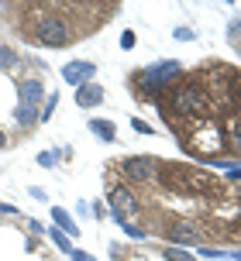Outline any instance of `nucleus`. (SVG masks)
<instances>
[{
	"mask_svg": "<svg viewBox=\"0 0 241 261\" xmlns=\"http://www.w3.org/2000/svg\"><path fill=\"white\" fill-rule=\"evenodd\" d=\"M52 223H55V227H59V230H62L66 237H73V241L80 237V223L73 220V213H69V210H62V206H52Z\"/></svg>",
	"mask_w": 241,
	"mask_h": 261,
	"instance_id": "10",
	"label": "nucleus"
},
{
	"mask_svg": "<svg viewBox=\"0 0 241 261\" xmlns=\"http://www.w3.org/2000/svg\"><path fill=\"white\" fill-rule=\"evenodd\" d=\"M4 148H7V134L0 130V151H4Z\"/></svg>",
	"mask_w": 241,
	"mask_h": 261,
	"instance_id": "32",
	"label": "nucleus"
},
{
	"mask_svg": "<svg viewBox=\"0 0 241 261\" xmlns=\"http://www.w3.org/2000/svg\"><path fill=\"white\" fill-rule=\"evenodd\" d=\"M228 141H231V148L241 155V114H231V120H228Z\"/></svg>",
	"mask_w": 241,
	"mask_h": 261,
	"instance_id": "14",
	"label": "nucleus"
},
{
	"mask_svg": "<svg viewBox=\"0 0 241 261\" xmlns=\"http://www.w3.org/2000/svg\"><path fill=\"white\" fill-rule=\"evenodd\" d=\"M28 196H31V199H38V203H45V199H49V193H45L41 186H28Z\"/></svg>",
	"mask_w": 241,
	"mask_h": 261,
	"instance_id": "25",
	"label": "nucleus"
},
{
	"mask_svg": "<svg viewBox=\"0 0 241 261\" xmlns=\"http://www.w3.org/2000/svg\"><path fill=\"white\" fill-rule=\"evenodd\" d=\"M55 107H59V93H49V100H45V107L38 110V124H49L52 120V114H55Z\"/></svg>",
	"mask_w": 241,
	"mask_h": 261,
	"instance_id": "16",
	"label": "nucleus"
},
{
	"mask_svg": "<svg viewBox=\"0 0 241 261\" xmlns=\"http://www.w3.org/2000/svg\"><path fill=\"white\" fill-rule=\"evenodd\" d=\"M131 127L138 130V134H155V127H152V124H145V120H138V117L131 120Z\"/></svg>",
	"mask_w": 241,
	"mask_h": 261,
	"instance_id": "26",
	"label": "nucleus"
},
{
	"mask_svg": "<svg viewBox=\"0 0 241 261\" xmlns=\"http://www.w3.org/2000/svg\"><path fill=\"white\" fill-rule=\"evenodd\" d=\"M35 162H38L41 169H52L59 158H55V151H38V158H35Z\"/></svg>",
	"mask_w": 241,
	"mask_h": 261,
	"instance_id": "22",
	"label": "nucleus"
},
{
	"mask_svg": "<svg viewBox=\"0 0 241 261\" xmlns=\"http://www.w3.org/2000/svg\"><path fill=\"white\" fill-rule=\"evenodd\" d=\"M155 169H159V162L152 155H128L120 162V179L124 186H145L155 179Z\"/></svg>",
	"mask_w": 241,
	"mask_h": 261,
	"instance_id": "4",
	"label": "nucleus"
},
{
	"mask_svg": "<svg viewBox=\"0 0 241 261\" xmlns=\"http://www.w3.org/2000/svg\"><path fill=\"white\" fill-rule=\"evenodd\" d=\"M7 7H14V4H4V0H0V14H4V11H7Z\"/></svg>",
	"mask_w": 241,
	"mask_h": 261,
	"instance_id": "33",
	"label": "nucleus"
},
{
	"mask_svg": "<svg viewBox=\"0 0 241 261\" xmlns=\"http://www.w3.org/2000/svg\"><path fill=\"white\" fill-rule=\"evenodd\" d=\"M120 230H124V237H131V241H148L152 237V230H145L141 223H120Z\"/></svg>",
	"mask_w": 241,
	"mask_h": 261,
	"instance_id": "17",
	"label": "nucleus"
},
{
	"mask_svg": "<svg viewBox=\"0 0 241 261\" xmlns=\"http://www.w3.org/2000/svg\"><path fill=\"white\" fill-rule=\"evenodd\" d=\"M197 254H200V258H207V261H224V258H228V251L210 248V244H200V248H197Z\"/></svg>",
	"mask_w": 241,
	"mask_h": 261,
	"instance_id": "19",
	"label": "nucleus"
},
{
	"mask_svg": "<svg viewBox=\"0 0 241 261\" xmlns=\"http://www.w3.org/2000/svg\"><path fill=\"white\" fill-rule=\"evenodd\" d=\"M228 38H231V41H238V38H241V17H234V21L228 24Z\"/></svg>",
	"mask_w": 241,
	"mask_h": 261,
	"instance_id": "24",
	"label": "nucleus"
},
{
	"mask_svg": "<svg viewBox=\"0 0 241 261\" xmlns=\"http://www.w3.org/2000/svg\"><path fill=\"white\" fill-rule=\"evenodd\" d=\"M228 179H234V182H241V162L234 165V169H228Z\"/></svg>",
	"mask_w": 241,
	"mask_h": 261,
	"instance_id": "29",
	"label": "nucleus"
},
{
	"mask_svg": "<svg viewBox=\"0 0 241 261\" xmlns=\"http://www.w3.org/2000/svg\"><path fill=\"white\" fill-rule=\"evenodd\" d=\"M69 258H73V261H97L93 254H90V251H83V248H76V244H73V251H69Z\"/></svg>",
	"mask_w": 241,
	"mask_h": 261,
	"instance_id": "23",
	"label": "nucleus"
},
{
	"mask_svg": "<svg viewBox=\"0 0 241 261\" xmlns=\"http://www.w3.org/2000/svg\"><path fill=\"white\" fill-rule=\"evenodd\" d=\"M104 103V86L100 83H83L76 90V107L80 110H93V107Z\"/></svg>",
	"mask_w": 241,
	"mask_h": 261,
	"instance_id": "9",
	"label": "nucleus"
},
{
	"mask_svg": "<svg viewBox=\"0 0 241 261\" xmlns=\"http://www.w3.org/2000/svg\"><path fill=\"white\" fill-rule=\"evenodd\" d=\"M159 110L165 114L169 124H176V117H186V120H200L210 114V96L200 83H176L169 90V107L159 103Z\"/></svg>",
	"mask_w": 241,
	"mask_h": 261,
	"instance_id": "1",
	"label": "nucleus"
},
{
	"mask_svg": "<svg viewBox=\"0 0 241 261\" xmlns=\"http://www.w3.org/2000/svg\"><path fill=\"white\" fill-rule=\"evenodd\" d=\"M93 76H97V62H90V59H76V62L62 65V79L73 90H80L83 83H93Z\"/></svg>",
	"mask_w": 241,
	"mask_h": 261,
	"instance_id": "8",
	"label": "nucleus"
},
{
	"mask_svg": "<svg viewBox=\"0 0 241 261\" xmlns=\"http://www.w3.org/2000/svg\"><path fill=\"white\" fill-rule=\"evenodd\" d=\"M173 38L176 41H197V31H193V28H186V24H179L173 31Z\"/></svg>",
	"mask_w": 241,
	"mask_h": 261,
	"instance_id": "20",
	"label": "nucleus"
},
{
	"mask_svg": "<svg viewBox=\"0 0 241 261\" xmlns=\"http://www.w3.org/2000/svg\"><path fill=\"white\" fill-rule=\"evenodd\" d=\"M45 79L38 76H28V79H17V107H35L38 110V103L45 100Z\"/></svg>",
	"mask_w": 241,
	"mask_h": 261,
	"instance_id": "7",
	"label": "nucleus"
},
{
	"mask_svg": "<svg viewBox=\"0 0 241 261\" xmlns=\"http://www.w3.org/2000/svg\"><path fill=\"white\" fill-rule=\"evenodd\" d=\"M14 124L21 130H31L38 124V110H35V107H14Z\"/></svg>",
	"mask_w": 241,
	"mask_h": 261,
	"instance_id": "12",
	"label": "nucleus"
},
{
	"mask_svg": "<svg viewBox=\"0 0 241 261\" xmlns=\"http://www.w3.org/2000/svg\"><path fill=\"white\" fill-rule=\"evenodd\" d=\"M45 234H49V241H52V244L62 251V254H69V251H73V241H69V237L62 234L59 227H45Z\"/></svg>",
	"mask_w": 241,
	"mask_h": 261,
	"instance_id": "15",
	"label": "nucleus"
},
{
	"mask_svg": "<svg viewBox=\"0 0 241 261\" xmlns=\"http://www.w3.org/2000/svg\"><path fill=\"white\" fill-rule=\"evenodd\" d=\"M17 62H21L17 48H14V45H0V72H11Z\"/></svg>",
	"mask_w": 241,
	"mask_h": 261,
	"instance_id": "13",
	"label": "nucleus"
},
{
	"mask_svg": "<svg viewBox=\"0 0 241 261\" xmlns=\"http://www.w3.org/2000/svg\"><path fill=\"white\" fill-rule=\"evenodd\" d=\"M228 261H241V248H234V251H228Z\"/></svg>",
	"mask_w": 241,
	"mask_h": 261,
	"instance_id": "31",
	"label": "nucleus"
},
{
	"mask_svg": "<svg viewBox=\"0 0 241 261\" xmlns=\"http://www.w3.org/2000/svg\"><path fill=\"white\" fill-rule=\"evenodd\" d=\"M28 230H31L35 237H41V234H45V223H41V220H28Z\"/></svg>",
	"mask_w": 241,
	"mask_h": 261,
	"instance_id": "27",
	"label": "nucleus"
},
{
	"mask_svg": "<svg viewBox=\"0 0 241 261\" xmlns=\"http://www.w3.org/2000/svg\"><path fill=\"white\" fill-rule=\"evenodd\" d=\"M162 254H165V261H197V254H189L186 248H162Z\"/></svg>",
	"mask_w": 241,
	"mask_h": 261,
	"instance_id": "18",
	"label": "nucleus"
},
{
	"mask_svg": "<svg viewBox=\"0 0 241 261\" xmlns=\"http://www.w3.org/2000/svg\"><path fill=\"white\" fill-rule=\"evenodd\" d=\"M224 261H228V258H224Z\"/></svg>",
	"mask_w": 241,
	"mask_h": 261,
	"instance_id": "34",
	"label": "nucleus"
},
{
	"mask_svg": "<svg viewBox=\"0 0 241 261\" xmlns=\"http://www.w3.org/2000/svg\"><path fill=\"white\" fill-rule=\"evenodd\" d=\"M107 203H110V210H107V213L114 217V220H117V227H120V223H134V217L141 213V203H138V196H134V193H131V189H128L124 182L110 189Z\"/></svg>",
	"mask_w": 241,
	"mask_h": 261,
	"instance_id": "3",
	"label": "nucleus"
},
{
	"mask_svg": "<svg viewBox=\"0 0 241 261\" xmlns=\"http://www.w3.org/2000/svg\"><path fill=\"white\" fill-rule=\"evenodd\" d=\"M76 38H83L80 28L73 24L66 14H59V11L41 14L38 21H35V28H31V35H28V41L45 45V48H66L69 41H76Z\"/></svg>",
	"mask_w": 241,
	"mask_h": 261,
	"instance_id": "2",
	"label": "nucleus"
},
{
	"mask_svg": "<svg viewBox=\"0 0 241 261\" xmlns=\"http://www.w3.org/2000/svg\"><path fill=\"white\" fill-rule=\"evenodd\" d=\"M145 76L152 79V83H159L162 90L169 93V90L176 86V83L183 79V62H179V59H162V62L148 65V69H145Z\"/></svg>",
	"mask_w": 241,
	"mask_h": 261,
	"instance_id": "6",
	"label": "nucleus"
},
{
	"mask_svg": "<svg viewBox=\"0 0 241 261\" xmlns=\"http://www.w3.org/2000/svg\"><path fill=\"white\" fill-rule=\"evenodd\" d=\"M55 158H73V148H69V144H62V148L55 151Z\"/></svg>",
	"mask_w": 241,
	"mask_h": 261,
	"instance_id": "30",
	"label": "nucleus"
},
{
	"mask_svg": "<svg viewBox=\"0 0 241 261\" xmlns=\"http://www.w3.org/2000/svg\"><path fill=\"white\" fill-rule=\"evenodd\" d=\"M90 213H93L97 220H104V217H107V206H104V203H93V206H90Z\"/></svg>",
	"mask_w": 241,
	"mask_h": 261,
	"instance_id": "28",
	"label": "nucleus"
},
{
	"mask_svg": "<svg viewBox=\"0 0 241 261\" xmlns=\"http://www.w3.org/2000/svg\"><path fill=\"white\" fill-rule=\"evenodd\" d=\"M86 127H90V134H93V138H100L104 144H114V141H117V127H114L110 120L90 117V124H86Z\"/></svg>",
	"mask_w": 241,
	"mask_h": 261,
	"instance_id": "11",
	"label": "nucleus"
},
{
	"mask_svg": "<svg viewBox=\"0 0 241 261\" xmlns=\"http://www.w3.org/2000/svg\"><path fill=\"white\" fill-rule=\"evenodd\" d=\"M238 41H241V38H238Z\"/></svg>",
	"mask_w": 241,
	"mask_h": 261,
	"instance_id": "35",
	"label": "nucleus"
},
{
	"mask_svg": "<svg viewBox=\"0 0 241 261\" xmlns=\"http://www.w3.org/2000/svg\"><path fill=\"white\" fill-rule=\"evenodd\" d=\"M162 237L173 244V248H200L203 244V234L186 220H165L162 227Z\"/></svg>",
	"mask_w": 241,
	"mask_h": 261,
	"instance_id": "5",
	"label": "nucleus"
},
{
	"mask_svg": "<svg viewBox=\"0 0 241 261\" xmlns=\"http://www.w3.org/2000/svg\"><path fill=\"white\" fill-rule=\"evenodd\" d=\"M134 45H138V35H134L131 28H128V31H124V35H120V48H124V52H131Z\"/></svg>",
	"mask_w": 241,
	"mask_h": 261,
	"instance_id": "21",
	"label": "nucleus"
}]
</instances>
